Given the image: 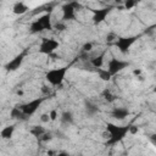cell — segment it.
<instances>
[{
	"mask_svg": "<svg viewBox=\"0 0 156 156\" xmlns=\"http://www.w3.org/2000/svg\"><path fill=\"white\" fill-rule=\"evenodd\" d=\"M129 128L130 126H116L113 123H107L106 124V130L110 133V138L107 139L106 144L107 145H115L117 143H119L122 139H124V136L127 135V133H129Z\"/></svg>",
	"mask_w": 156,
	"mask_h": 156,
	"instance_id": "1",
	"label": "cell"
},
{
	"mask_svg": "<svg viewBox=\"0 0 156 156\" xmlns=\"http://www.w3.org/2000/svg\"><path fill=\"white\" fill-rule=\"evenodd\" d=\"M67 71H68V67H67V66L50 69L49 72H46L45 79H46L51 85H54V87L61 85L62 82H63V79H65V77H66Z\"/></svg>",
	"mask_w": 156,
	"mask_h": 156,
	"instance_id": "2",
	"label": "cell"
},
{
	"mask_svg": "<svg viewBox=\"0 0 156 156\" xmlns=\"http://www.w3.org/2000/svg\"><path fill=\"white\" fill-rule=\"evenodd\" d=\"M43 101H44V98H38V99H34L29 102H26V104H22V105H16V106H18L23 111V113L27 117H29L39 108V106L43 104Z\"/></svg>",
	"mask_w": 156,
	"mask_h": 156,
	"instance_id": "3",
	"label": "cell"
},
{
	"mask_svg": "<svg viewBox=\"0 0 156 156\" xmlns=\"http://www.w3.org/2000/svg\"><path fill=\"white\" fill-rule=\"evenodd\" d=\"M138 40V37L133 35V37H121L118 38V40L116 41V46L118 48V50L122 54H127L130 49V46Z\"/></svg>",
	"mask_w": 156,
	"mask_h": 156,
	"instance_id": "4",
	"label": "cell"
},
{
	"mask_svg": "<svg viewBox=\"0 0 156 156\" xmlns=\"http://www.w3.org/2000/svg\"><path fill=\"white\" fill-rule=\"evenodd\" d=\"M57 48H58V41H56L55 39L43 38L41 44L39 46V52L44 55H51Z\"/></svg>",
	"mask_w": 156,
	"mask_h": 156,
	"instance_id": "5",
	"label": "cell"
},
{
	"mask_svg": "<svg viewBox=\"0 0 156 156\" xmlns=\"http://www.w3.org/2000/svg\"><path fill=\"white\" fill-rule=\"evenodd\" d=\"M129 66V63L127 62V61H122V60H118V58H112L110 62H108V71L111 72V74L112 76H115V74H117L118 72H121L122 69H124L126 67H128Z\"/></svg>",
	"mask_w": 156,
	"mask_h": 156,
	"instance_id": "6",
	"label": "cell"
},
{
	"mask_svg": "<svg viewBox=\"0 0 156 156\" xmlns=\"http://www.w3.org/2000/svg\"><path fill=\"white\" fill-rule=\"evenodd\" d=\"M112 7H104L100 10H93V23L95 26L100 24L101 22H104L107 17V15L111 12Z\"/></svg>",
	"mask_w": 156,
	"mask_h": 156,
	"instance_id": "7",
	"label": "cell"
},
{
	"mask_svg": "<svg viewBox=\"0 0 156 156\" xmlns=\"http://www.w3.org/2000/svg\"><path fill=\"white\" fill-rule=\"evenodd\" d=\"M24 56H26V52H21V54H18V55H16L10 62H7V63L5 65L6 71H16V69H18V68L21 67L23 60H24Z\"/></svg>",
	"mask_w": 156,
	"mask_h": 156,
	"instance_id": "8",
	"label": "cell"
},
{
	"mask_svg": "<svg viewBox=\"0 0 156 156\" xmlns=\"http://www.w3.org/2000/svg\"><path fill=\"white\" fill-rule=\"evenodd\" d=\"M74 12H76V9H74L72 2H68V4L62 6V17H63L65 21L74 20V17H76Z\"/></svg>",
	"mask_w": 156,
	"mask_h": 156,
	"instance_id": "9",
	"label": "cell"
},
{
	"mask_svg": "<svg viewBox=\"0 0 156 156\" xmlns=\"http://www.w3.org/2000/svg\"><path fill=\"white\" fill-rule=\"evenodd\" d=\"M129 113H130L129 110L126 108V107H116V108L112 110L111 116H112L115 119H119V121H122V119L127 118V117L129 116Z\"/></svg>",
	"mask_w": 156,
	"mask_h": 156,
	"instance_id": "10",
	"label": "cell"
},
{
	"mask_svg": "<svg viewBox=\"0 0 156 156\" xmlns=\"http://www.w3.org/2000/svg\"><path fill=\"white\" fill-rule=\"evenodd\" d=\"M37 21L43 24V27H44L45 30H51L54 28V26L51 23V12H49V11L46 13H44L43 16H40Z\"/></svg>",
	"mask_w": 156,
	"mask_h": 156,
	"instance_id": "11",
	"label": "cell"
},
{
	"mask_svg": "<svg viewBox=\"0 0 156 156\" xmlns=\"http://www.w3.org/2000/svg\"><path fill=\"white\" fill-rule=\"evenodd\" d=\"M27 10H28V6H27L24 2H22V1L16 2V4L13 5V7H12V12H13L15 15H23V13L27 12Z\"/></svg>",
	"mask_w": 156,
	"mask_h": 156,
	"instance_id": "12",
	"label": "cell"
},
{
	"mask_svg": "<svg viewBox=\"0 0 156 156\" xmlns=\"http://www.w3.org/2000/svg\"><path fill=\"white\" fill-rule=\"evenodd\" d=\"M61 123L62 124H67V126H71L74 123V117L72 115V112L69 111H65L61 113Z\"/></svg>",
	"mask_w": 156,
	"mask_h": 156,
	"instance_id": "13",
	"label": "cell"
},
{
	"mask_svg": "<svg viewBox=\"0 0 156 156\" xmlns=\"http://www.w3.org/2000/svg\"><path fill=\"white\" fill-rule=\"evenodd\" d=\"M10 116H11V118H13V119H26V118H27V116L23 113V111H22L18 106L12 107V110H11V112H10Z\"/></svg>",
	"mask_w": 156,
	"mask_h": 156,
	"instance_id": "14",
	"label": "cell"
},
{
	"mask_svg": "<svg viewBox=\"0 0 156 156\" xmlns=\"http://www.w3.org/2000/svg\"><path fill=\"white\" fill-rule=\"evenodd\" d=\"M13 132H15V126H7L1 129L0 135L2 139H11L13 135Z\"/></svg>",
	"mask_w": 156,
	"mask_h": 156,
	"instance_id": "15",
	"label": "cell"
},
{
	"mask_svg": "<svg viewBox=\"0 0 156 156\" xmlns=\"http://www.w3.org/2000/svg\"><path fill=\"white\" fill-rule=\"evenodd\" d=\"M105 55H106V51L101 52L99 56L91 58V65L95 67V68H100L102 65H104V58H105Z\"/></svg>",
	"mask_w": 156,
	"mask_h": 156,
	"instance_id": "16",
	"label": "cell"
},
{
	"mask_svg": "<svg viewBox=\"0 0 156 156\" xmlns=\"http://www.w3.org/2000/svg\"><path fill=\"white\" fill-rule=\"evenodd\" d=\"M85 111H87V115L88 116H93V115H95L99 111V107L95 104H93L90 101H87L85 102Z\"/></svg>",
	"mask_w": 156,
	"mask_h": 156,
	"instance_id": "17",
	"label": "cell"
},
{
	"mask_svg": "<svg viewBox=\"0 0 156 156\" xmlns=\"http://www.w3.org/2000/svg\"><path fill=\"white\" fill-rule=\"evenodd\" d=\"M29 30H30V33L37 34V33H40V32H43V30H45V29H44V27H43L41 23H39L38 21H34V22L30 24Z\"/></svg>",
	"mask_w": 156,
	"mask_h": 156,
	"instance_id": "18",
	"label": "cell"
},
{
	"mask_svg": "<svg viewBox=\"0 0 156 156\" xmlns=\"http://www.w3.org/2000/svg\"><path fill=\"white\" fill-rule=\"evenodd\" d=\"M98 73H99V77H100L102 80H105V82H108V80L111 79V77H112V74H111V72H110L108 69L98 68Z\"/></svg>",
	"mask_w": 156,
	"mask_h": 156,
	"instance_id": "19",
	"label": "cell"
},
{
	"mask_svg": "<svg viewBox=\"0 0 156 156\" xmlns=\"http://www.w3.org/2000/svg\"><path fill=\"white\" fill-rule=\"evenodd\" d=\"M30 133H32L34 136L40 138V136L45 133V129H44L41 126H33V128L30 129Z\"/></svg>",
	"mask_w": 156,
	"mask_h": 156,
	"instance_id": "20",
	"label": "cell"
},
{
	"mask_svg": "<svg viewBox=\"0 0 156 156\" xmlns=\"http://www.w3.org/2000/svg\"><path fill=\"white\" fill-rule=\"evenodd\" d=\"M102 96H104V98H105V100H106V101H108V102H112V101L115 100V98H116L115 95H112V94H111V91H110L108 89H105V90L102 91Z\"/></svg>",
	"mask_w": 156,
	"mask_h": 156,
	"instance_id": "21",
	"label": "cell"
},
{
	"mask_svg": "<svg viewBox=\"0 0 156 156\" xmlns=\"http://www.w3.org/2000/svg\"><path fill=\"white\" fill-rule=\"evenodd\" d=\"M54 28L57 29V30H60V32H62V30H65V29L67 28V26H66V23H63V22H57V23L54 24Z\"/></svg>",
	"mask_w": 156,
	"mask_h": 156,
	"instance_id": "22",
	"label": "cell"
},
{
	"mask_svg": "<svg viewBox=\"0 0 156 156\" xmlns=\"http://www.w3.org/2000/svg\"><path fill=\"white\" fill-rule=\"evenodd\" d=\"M135 2H136V0H124V7L127 10H130V9L134 7Z\"/></svg>",
	"mask_w": 156,
	"mask_h": 156,
	"instance_id": "23",
	"label": "cell"
},
{
	"mask_svg": "<svg viewBox=\"0 0 156 156\" xmlns=\"http://www.w3.org/2000/svg\"><path fill=\"white\" fill-rule=\"evenodd\" d=\"M51 139H52V135H51L50 133H46V132H45V133H44V134L40 136V140H41V141H44V143L50 141Z\"/></svg>",
	"mask_w": 156,
	"mask_h": 156,
	"instance_id": "24",
	"label": "cell"
},
{
	"mask_svg": "<svg viewBox=\"0 0 156 156\" xmlns=\"http://www.w3.org/2000/svg\"><path fill=\"white\" fill-rule=\"evenodd\" d=\"M49 115H50V121H56V118H57V111L56 110H51L49 112Z\"/></svg>",
	"mask_w": 156,
	"mask_h": 156,
	"instance_id": "25",
	"label": "cell"
},
{
	"mask_svg": "<svg viewBox=\"0 0 156 156\" xmlns=\"http://www.w3.org/2000/svg\"><path fill=\"white\" fill-rule=\"evenodd\" d=\"M82 49H83V51H90L93 49V44L91 43H85Z\"/></svg>",
	"mask_w": 156,
	"mask_h": 156,
	"instance_id": "26",
	"label": "cell"
},
{
	"mask_svg": "<svg viewBox=\"0 0 156 156\" xmlns=\"http://www.w3.org/2000/svg\"><path fill=\"white\" fill-rule=\"evenodd\" d=\"M40 121L41 122H49L50 121V115L49 113H43L40 116Z\"/></svg>",
	"mask_w": 156,
	"mask_h": 156,
	"instance_id": "27",
	"label": "cell"
},
{
	"mask_svg": "<svg viewBox=\"0 0 156 156\" xmlns=\"http://www.w3.org/2000/svg\"><path fill=\"white\" fill-rule=\"evenodd\" d=\"M138 127H135V126H130V128H129V133H132V134H135V133H138Z\"/></svg>",
	"mask_w": 156,
	"mask_h": 156,
	"instance_id": "28",
	"label": "cell"
},
{
	"mask_svg": "<svg viewBox=\"0 0 156 156\" xmlns=\"http://www.w3.org/2000/svg\"><path fill=\"white\" fill-rule=\"evenodd\" d=\"M41 91L48 95V94H50V88H48L46 85H43V87H41Z\"/></svg>",
	"mask_w": 156,
	"mask_h": 156,
	"instance_id": "29",
	"label": "cell"
},
{
	"mask_svg": "<svg viewBox=\"0 0 156 156\" xmlns=\"http://www.w3.org/2000/svg\"><path fill=\"white\" fill-rule=\"evenodd\" d=\"M72 4H73V6H74L76 10H80V9H82V5H80L79 2H77V1H72Z\"/></svg>",
	"mask_w": 156,
	"mask_h": 156,
	"instance_id": "30",
	"label": "cell"
},
{
	"mask_svg": "<svg viewBox=\"0 0 156 156\" xmlns=\"http://www.w3.org/2000/svg\"><path fill=\"white\" fill-rule=\"evenodd\" d=\"M150 140L152 141V144L156 145V134H151V135H150Z\"/></svg>",
	"mask_w": 156,
	"mask_h": 156,
	"instance_id": "31",
	"label": "cell"
},
{
	"mask_svg": "<svg viewBox=\"0 0 156 156\" xmlns=\"http://www.w3.org/2000/svg\"><path fill=\"white\" fill-rule=\"evenodd\" d=\"M113 38H115V34H108L107 37H106V39H107V41H111V40H113Z\"/></svg>",
	"mask_w": 156,
	"mask_h": 156,
	"instance_id": "32",
	"label": "cell"
},
{
	"mask_svg": "<svg viewBox=\"0 0 156 156\" xmlns=\"http://www.w3.org/2000/svg\"><path fill=\"white\" fill-rule=\"evenodd\" d=\"M140 73H141V69H139V68L133 71V74H134V76H140Z\"/></svg>",
	"mask_w": 156,
	"mask_h": 156,
	"instance_id": "33",
	"label": "cell"
},
{
	"mask_svg": "<svg viewBox=\"0 0 156 156\" xmlns=\"http://www.w3.org/2000/svg\"><path fill=\"white\" fill-rule=\"evenodd\" d=\"M17 95H23V91L22 90H17Z\"/></svg>",
	"mask_w": 156,
	"mask_h": 156,
	"instance_id": "34",
	"label": "cell"
},
{
	"mask_svg": "<svg viewBox=\"0 0 156 156\" xmlns=\"http://www.w3.org/2000/svg\"><path fill=\"white\" fill-rule=\"evenodd\" d=\"M115 1H116V2H117V4H118V2H121V1H122V0H115Z\"/></svg>",
	"mask_w": 156,
	"mask_h": 156,
	"instance_id": "35",
	"label": "cell"
},
{
	"mask_svg": "<svg viewBox=\"0 0 156 156\" xmlns=\"http://www.w3.org/2000/svg\"><path fill=\"white\" fill-rule=\"evenodd\" d=\"M154 93H155V94H156V87H155V88H154Z\"/></svg>",
	"mask_w": 156,
	"mask_h": 156,
	"instance_id": "36",
	"label": "cell"
}]
</instances>
